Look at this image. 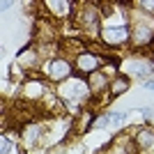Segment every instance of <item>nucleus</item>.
<instances>
[{"label": "nucleus", "mask_w": 154, "mask_h": 154, "mask_svg": "<svg viewBox=\"0 0 154 154\" xmlns=\"http://www.w3.org/2000/svg\"><path fill=\"white\" fill-rule=\"evenodd\" d=\"M99 35H101V42L106 46H110V48H120L122 44H127L131 39L129 26H106Z\"/></svg>", "instance_id": "f257e3e1"}, {"label": "nucleus", "mask_w": 154, "mask_h": 154, "mask_svg": "<svg viewBox=\"0 0 154 154\" xmlns=\"http://www.w3.org/2000/svg\"><path fill=\"white\" fill-rule=\"evenodd\" d=\"M62 97H64V101H85V99L92 97V94H90L88 83L69 78V81L64 83V88H62Z\"/></svg>", "instance_id": "f03ea898"}, {"label": "nucleus", "mask_w": 154, "mask_h": 154, "mask_svg": "<svg viewBox=\"0 0 154 154\" xmlns=\"http://www.w3.org/2000/svg\"><path fill=\"white\" fill-rule=\"evenodd\" d=\"M46 74H48V78L51 81H55V83H62V81H69L71 74H74V67H71L67 60L58 58V60H51L48 62V67H46Z\"/></svg>", "instance_id": "7ed1b4c3"}, {"label": "nucleus", "mask_w": 154, "mask_h": 154, "mask_svg": "<svg viewBox=\"0 0 154 154\" xmlns=\"http://www.w3.org/2000/svg\"><path fill=\"white\" fill-rule=\"evenodd\" d=\"M99 64H101L99 55H94V53H90V51H81L76 55V71L78 74L92 76L94 71H99Z\"/></svg>", "instance_id": "20e7f679"}, {"label": "nucleus", "mask_w": 154, "mask_h": 154, "mask_svg": "<svg viewBox=\"0 0 154 154\" xmlns=\"http://www.w3.org/2000/svg\"><path fill=\"white\" fill-rule=\"evenodd\" d=\"M88 88H90V94L92 97H99L101 92H108L110 81L106 78L103 71H94L92 76H88Z\"/></svg>", "instance_id": "39448f33"}, {"label": "nucleus", "mask_w": 154, "mask_h": 154, "mask_svg": "<svg viewBox=\"0 0 154 154\" xmlns=\"http://www.w3.org/2000/svg\"><path fill=\"white\" fill-rule=\"evenodd\" d=\"M127 90H129V78L127 76H117V78L110 81L108 94H110V99H113V97H117V94H124Z\"/></svg>", "instance_id": "423d86ee"}, {"label": "nucleus", "mask_w": 154, "mask_h": 154, "mask_svg": "<svg viewBox=\"0 0 154 154\" xmlns=\"http://www.w3.org/2000/svg\"><path fill=\"white\" fill-rule=\"evenodd\" d=\"M136 145H138L140 149L154 147V131H152V129H143V131H138V136H136Z\"/></svg>", "instance_id": "0eeeda50"}, {"label": "nucleus", "mask_w": 154, "mask_h": 154, "mask_svg": "<svg viewBox=\"0 0 154 154\" xmlns=\"http://www.w3.org/2000/svg\"><path fill=\"white\" fill-rule=\"evenodd\" d=\"M46 7H58V9H53L55 14H60V16H69L74 2H53V0H48V2H46Z\"/></svg>", "instance_id": "6e6552de"}, {"label": "nucleus", "mask_w": 154, "mask_h": 154, "mask_svg": "<svg viewBox=\"0 0 154 154\" xmlns=\"http://www.w3.org/2000/svg\"><path fill=\"white\" fill-rule=\"evenodd\" d=\"M138 7H143L147 14H154V0H140V2H138Z\"/></svg>", "instance_id": "1a4fd4ad"}, {"label": "nucleus", "mask_w": 154, "mask_h": 154, "mask_svg": "<svg viewBox=\"0 0 154 154\" xmlns=\"http://www.w3.org/2000/svg\"><path fill=\"white\" fill-rule=\"evenodd\" d=\"M122 154H124V152H122Z\"/></svg>", "instance_id": "9d476101"}]
</instances>
